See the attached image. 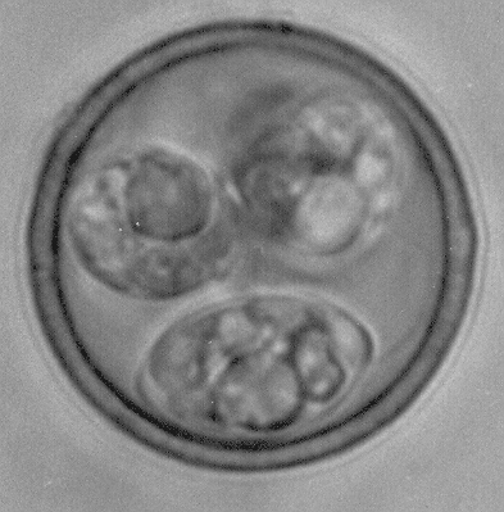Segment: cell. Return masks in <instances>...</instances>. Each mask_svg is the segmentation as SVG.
<instances>
[{"mask_svg":"<svg viewBox=\"0 0 504 512\" xmlns=\"http://www.w3.org/2000/svg\"><path fill=\"white\" fill-rule=\"evenodd\" d=\"M349 103L308 104L266 143L249 174L263 230L304 256L333 257L356 246L390 179L387 149Z\"/></svg>","mask_w":504,"mask_h":512,"instance_id":"cell-2","label":"cell"},{"mask_svg":"<svg viewBox=\"0 0 504 512\" xmlns=\"http://www.w3.org/2000/svg\"><path fill=\"white\" fill-rule=\"evenodd\" d=\"M216 319L211 414L242 432H276L330 409L374 356L365 326L320 301L258 299Z\"/></svg>","mask_w":504,"mask_h":512,"instance_id":"cell-1","label":"cell"}]
</instances>
